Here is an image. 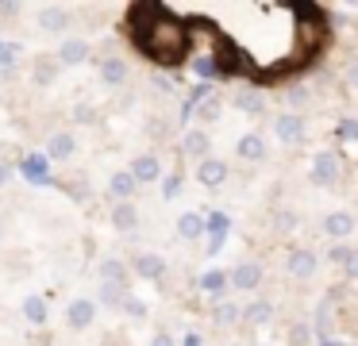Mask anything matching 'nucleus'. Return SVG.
Here are the masks:
<instances>
[{
  "label": "nucleus",
  "instance_id": "nucleus-1",
  "mask_svg": "<svg viewBox=\"0 0 358 346\" xmlns=\"http://www.w3.org/2000/svg\"><path fill=\"white\" fill-rule=\"evenodd\" d=\"M139 20H147V27H135V43L143 46L150 62H181L189 54V31L185 23H178L170 15V8H135Z\"/></svg>",
  "mask_w": 358,
  "mask_h": 346
},
{
  "label": "nucleus",
  "instance_id": "nucleus-2",
  "mask_svg": "<svg viewBox=\"0 0 358 346\" xmlns=\"http://www.w3.org/2000/svg\"><path fill=\"white\" fill-rule=\"evenodd\" d=\"M343 177V158L335 150H320L312 158V181L316 185H335Z\"/></svg>",
  "mask_w": 358,
  "mask_h": 346
},
{
  "label": "nucleus",
  "instance_id": "nucleus-3",
  "mask_svg": "<svg viewBox=\"0 0 358 346\" xmlns=\"http://www.w3.org/2000/svg\"><path fill=\"white\" fill-rule=\"evenodd\" d=\"M316 266H320L316 250H304V246H296V250H289V258H285V273H289V277H296V281H304V277H312V273H316Z\"/></svg>",
  "mask_w": 358,
  "mask_h": 346
},
{
  "label": "nucleus",
  "instance_id": "nucleus-4",
  "mask_svg": "<svg viewBox=\"0 0 358 346\" xmlns=\"http://www.w3.org/2000/svg\"><path fill=\"white\" fill-rule=\"evenodd\" d=\"M273 135H278L285 146H296L304 138V120L296 112H281L278 120H273Z\"/></svg>",
  "mask_w": 358,
  "mask_h": 346
},
{
  "label": "nucleus",
  "instance_id": "nucleus-5",
  "mask_svg": "<svg viewBox=\"0 0 358 346\" xmlns=\"http://www.w3.org/2000/svg\"><path fill=\"white\" fill-rule=\"evenodd\" d=\"M158 173H162V161H158L155 154H139V158H131V169H127V177H131L135 185L158 181Z\"/></svg>",
  "mask_w": 358,
  "mask_h": 346
},
{
  "label": "nucleus",
  "instance_id": "nucleus-6",
  "mask_svg": "<svg viewBox=\"0 0 358 346\" xmlns=\"http://www.w3.org/2000/svg\"><path fill=\"white\" fill-rule=\"evenodd\" d=\"M196 181H201L204 189H220V185L227 181V161H220V158H204L201 166H196Z\"/></svg>",
  "mask_w": 358,
  "mask_h": 346
},
{
  "label": "nucleus",
  "instance_id": "nucleus-7",
  "mask_svg": "<svg viewBox=\"0 0 358 346\" xmlns=\"http://www.w3.org/2000/svg\"><path fill=\"white\" fill-rule=\"evenodd\" d=\"M93 315H96L93 300H73V304H66V323H70L73 331H85L89 323H93Z\"/></svg>",
  "mask_w": 358,
  "mask_h": 346
},
{
  "label": "nucleus",
  "instance_id": "nucleus-8",
  "mask_svg": "<svg viewBox=\"0 0 358 346\" xmlns=\"http://www.w3.org/2000/svg\"><path fill=\"white\" fill-rule=\"evenodd\" d=\"M127 77H131V69H127V62L124 58H116V54H108V58H101V81L104 85H124Z\"/></svg>",
  "mask_w": 358,
  "mask_h": 346
},
{
  "label": "nucleus",
  "instance_id": "nucleus-9",
  "mask_svg": "<svg viewBox=\"0 0 358 346\" xmlns=\"http://www.w3.org/2000/svg\"><path fill=\"white\" fill-rule=\"evenodd\" d=\"M227 281H231L235 289H243V292H255L258 284H262V266H255V261H243V266L235 269Z\"/></svg>",
  "mask_w": 358,
  "mask_h": 346
},
{
  "label": "nucleus",
  "instance_id": "nucleus-10",
  "mask_svg": "<svg viewBox=\"0 0 358 346\" xmlns=\"http://www.w3.org/2000/svg\"><path fill=\"white\" fill-rule=\"evenodd\" d=\"M112 227L124 231V235H131V231L139 227V212H135L131 200H120V204L112 208Z\"/></svg>",
  "mask_w": 358,
  "mask_h": 346
},
{
  "label": "nucleus",
  "instance_id": "nucleus-11",
  "mask_svg": "<svg viewBox=\"0 0 358 346\" xmlns=\"http://www.w3.org/2000/svg\"><path fill=\"white\" fill-rule=\"evenodd\" d=\"M39 27L50 31V35H62L70 27V12L66 8H39Z\"/></svg>",
  "mask_w": 358,
  "mask_h": 346
},
{
  "label": "nucleus",
  "instance_id": "nucleus-12",
  "mask_svg": "<svg viewBox=\"0 0 358 346\" xmlns=\"http://www.w3.org/2000/svg\"><path fill=\"white\" fill-rule=\"evenodd\" d=\"M135 273H139V277H147V281H158V277L166 273V261L158 258V254L143 250V254H135Z\"/></svg>",
  "mask_w": 358,
  "mask_h": 346
},
{
  "label": "nucleus",
  "instance_id": "nucleus-13",
  "mask_svg": "<svg viewBox=\"0 0 358 346\" xmlns=\"http://www.w3.org/2000/svg\"><path fill=\"white\" fill-rule=\"evenodd\" d=\"M239 319H247V323H255V327H262V323L273 319V304L258 296V300H250L247 308H239Z\"/></svg>",
  "mask_w": 358,
  "mask_h": 346
},
{
  "label": "nucleus",
  "instance_id": "nucleus-14",
  "mask_svg": "<svg viewBox=\"0 0 358 346\" xmlns=\"http://www.w3.org/2000/svg\"><path fill=\"white\" fill-rule=\"evenodd\" d=\"M85 58H89L85 38H66L62 50H58V62H62V66H78V62H85Z\"/></svg>",
  "mask_w": 358,
  "mask_h": 346
},
{
  "label": "nucleus",
  "instance_id": "nucleus-15",
  "mask_svg": "<svg viewBox=\"0 0 358 346\" xmlns=\"http://www.w3.org/2000/svg\"><path fill=\"white\" fill-rule=\"evenodd\" d=\"M324 231H327L331 238H347L350 231H355V215H350V212H331V215L324 219Z\"/></svg>",
  "mask_w": 358,
  "mask_h": 346
},
{
  "label": "nucleus",
  "instance_id": "nucleus-16",
  "mask_svg": "<svg viewBox=\"0 0 358 346\" xmlns=\"http://www.w3.org/2000/svg\"><path fill=\"white\" fill-rule=\"evenodd\" d=\"M96 273H101V284H127V266L120 258H104Z\"/></svg>",
  "mask_w": 358,
  "mask_h": 346
},
{
  "label": "nucleus",
  "instance_id": "nucleus-17",
  "mask_svg": "<svg viewBox=\"0 0 358 346\" xmlns=\"http://www.w3.org/2000/svg\"><path fill=\"white\" fill-rule=\"evenodd\" d=\"M235 108H239V112H247V115H262L266 112V96L258 89H243L239 96H235Z\"/></svg>",
  "mask_w": 358,
  "mask_h": 346
},
{
  "label": "nucleus",
  "instance_id": "nucleus-18",
  "mask_svg": "<svg viewBox=\"0 0 358 346\" xmlns=\"http://www.w3.org/2000/svg\"><path fill=\"white\" fill-rule=\"evenodd\" d=\"M239 158L243 161H262L266 158V138L262 135H243L239 138Z\"/></svg>",
  "mask_w": 358,
  "mask_h": 346
},
{
  "label": "nucleus",
  "instance_id": "nucleus-19",
  "mask_svg": "<svg viewBox=\"0 0 358 346\" xmlns=\"http://www.w3.org/2000/svg\"><path fill=\"white\" fill-rule=\"evenodd\" d=\"M73 150H78V143H73V135H66V131H62V135H55V138L47 143V154H50L55 161H66Z\"/></svg>",
  "mask_w": 358,
  "mask_h": 346
},
{
  "label": "nucleus",
  "instance_id": "nucleus-20",
  "mask_svg": "<svg viewBox=\"0 0 358 346\" xmlns=\"http://www.w3.org/2000/svg\"><path fill=\"white\" fill-rule=\"evenodd\" d=\"M208 146H212V138L208 135H204V131H189V135H185V154H189V158H208Z\"/></svg>",
  "mask_w": 358,
  "mask_h": 346
},
{
  "label": "nucleus",
  "instance_id": "nucleus-21",
  "mask_svg": "<svg viewBox=\"0 0 358 346\" xmlns=\"http://www.w3.org/2000/svg\"><path fill=\"white\" fill-rule=\"evenodd\" d=\"M331 258L343 266V273H347V277H358V246H335Z\"/></svg>",
  "mask_w": 358,
  "mask_h": 346
},
{
  "label": "nucleus",
  "instance_id": "nucleus-22",
  "mask_svg": "<svg viewBox=\"0 0 358 346\" xmlns=\"http://www.w3.org/2000/svg\"><path fill=\"white\" fill-rule=\"evenodd\" d=\"M201 231H204V219H201L196 212H185V215L178 219V235L185 238V243H189V238H201Z\"/></svg>",
  "mask_w": 358,
  "mask_h": 346
},
{
  "label": "nucleus",
  "instance_id": "nucleus-23",
  "mask_svg": "<svg viewBox=\"0 0 358 346\" xmlns=\"http://www.w3.org/2000/svg\"><path fill=\"white\" fill-rule=\"evenodd\" d=\"M127 296V284H101V304L104 308H120Z\"/></svg>",
  "mask_w": 358,
  "mask_h": 346
},
{
  "label": "nucleus",
  "instance_id": "nucleus-24",
  "mask_svg": "<svg viewBox=\"0 0 358 346\" xmlns=\"http://www.w3.org/2000/svg\"><path fill=\"white\" fill-rule=\"evenodd\" d=\"M108 192H112V196H120V200H127V196L135 192V181L127 177V169H124V173H116V177L108 181Z\"/></svg>",
  "mask_w": 358,
  "mask_h": 346
},
{
  "label": "nucleus",
  "instance_id": "nucleus-25",
  "mask_svg": "<svg viewBox=\"0 0 358 346\" xmlns=\"http://www.w3.org/2000/svg\"><path fill=\"white\" fill-rule=\"evenodd\" d=\"M212 319H216V323H235V319H239V304H231V300H216Z\"/></svg>",
  "mask_w": 358,
  "mask_h": 346
},
{
  "label": "nucleus",
  "instance_id": "nucleus-26",
  "mask_svg": "<svg viewBox=\"0 0 358 346\" xmlns=\"http://www.w3.org/2000/svg\"><path fill=\"white\" fill-rule=\"evenodd\" d=\"M55 77H58V62L55 58H39V62H35V81H39V85H50Z\"/></svg>",
  "mask_w": 358,
  "mask_h": 346
},
{
  "label": "nucleus",
  "instance_id": "nucleus-27",
  "mask_svg": "<svg viewBox=\"0 0 358 346\" xmlns=\"http://www.w3.org/2000/svg\"><path fill=\"white\" fill-rule=\"evenodd\" d=\"M227 284V273L224 269H208V273L201 277V289H208V292H220Z\"/></svg>",
  "mask_w": 358,
  "mask_h": 346
},
{
  "label": "nucleus",
  "instance_id": "nucleus-28",
  "mask_svg": "<svg viewBox=\"0 0 358 346\" xmlns=\"http://www.w3.org/2000/svg\"><path fill=\"white\" fill-rule=\"evenodd\" d=\"M24 315H27L31 323H43V319H47V304H43L39 296H27V304H24Z\"/></svg>",
  "mask_w": 358,
  "mask_h": 346
},
{
  "label": "nucleus",
  "instance_id": "nucleus-29",
  "mask_svg": "<svg viewBox=\"0 0 358 346\" xmlns=\"http://www.w3.org/2000/svg\"><path fill=\"white\" fill-rule=\"evenodd\" d=\"M285 104H293V108L308 104V89H304V85H289V89H285Z\"/></svg>",
  "mask_w": 358,
  "mask_h": 346
},
{
  "label": "nucleus",
  "instance_id": "nucleus-30",
  "mask_svg": "<svg viewBox=\"0 0 358 346\" xmlns=\"http://www.w3.org/2000/svg\"><path fill=\"white\" fill-rule=\"evenodd\" d=\"M289 346H308V327H304V323H293V331H289Z\"/></svg>",
  "mask_w": 358,
  "mask_h": 346
},
{
  "label": "nucleus",
  "instance_id": "nucleus-31",
  "mask_svg": "<svg viewBox=\"0 0 358 346\" xmlns=\"http://www.w3.org/2000/svg\"><path fill=\"white\" fill-rule=\"evenodd\" d=\"M124 312H127V315H135V319H143V315H147V308H143V300L124 296Z\"/></svg>",
  "mask_w": 358,
  "mask_h": 346
},
{
  "label": "nucleus",
  "instance_id": "nucleus-32",
  "mask_svg": "<svg viewBox=\"0 0 358 346\" xmlns=\"http://www.w3.org/2000/svg\"><path fill=\"white\" fill-rule=\"evenodd\" d=\"M296 227V215L293 212H278V231H293Z\"/></svg>",
  "mask_w": 358,
  "mask_h": 346
},
{
  "label": "nucleus",
  "instance_id": "nucleus-33",
  "mask_svg": "<svg viewBox=\"0 0 358 346\" xmlns=\"http://www.w3.org/2000/svg\"><path fill=\"white\" fill-rule=\"evenodd\" d=\"M339 135L343 138H358V120H343L339 123Z\"/></svg>",
  "mask_w": 358,
  "mask_h": 346
},
{
  "label": "nucleus",
  "instance_id": "nucleus-34",
  "mask_svg": "<svg viewBox=\"0 0 358 346\" xmlns=\"http://www.w3.org/2000/svg\"><path fill=\"white\" fill-rule=\"evenodd\" d=\"M347 81H350V85H355V89H358V54H355V58L347 62Z\"/></svg>",
  "mask_w": 358,
  "mask_h": 346
},
{
  "label": "nucleus",
  "instance_id": "nucleus-35",
  "mask_svg": "<svg viewBox=\"0 0 358 346\" xmlns=\"http://www.w3.org/2000/svg\"><path fill=\"white\" fill-rule=\"evenodd\" d=\"M150 346H173V338H170V335H162V331H158V335L150 338Z\"/></svg>",
  "mask_w": 358,
  "mask_h": 346
},
{
  "label": "nucleus",
  "instance_id": "nucleus-36",
  "mask_svg": "<svg viewBox=\"0 0 358 346\" xmlns=\"http://www.w3.org/2000/svg\"><path fill=\"white\" fill-rule=\"evenodd\" d=\"M212 115H216V104H204V108H201V120L212 123Z\"/></svg>",
  "mask_w": 358,
  "mask_h": 346
},
{
  "label": "nucleus",
  "instance_id": "nucleus-37",
  "mask_svg": "<svg viewBox=\"0 0 358 346\" xmlns=\"http://www.w3.org/2000/svg\"><path fill=\"white\" fill-rule=\"evenodd\" d=\"M181 346H204V343H201V335H196V331H189L185 343H181Z\"/></svg>",
  "mask_w": 358,
  "mask_h": 346
},
{
  "label": "nucleus",
  "instance_id": "nucleus-38",
  "mask_svg": "<svg viewBox=\"0 0 358 346\" xmlns=\"http://www.w3.org/2000/svg\"><path fill=\"white\" fill-rule=\"evenodd\" d=\"M4 177H8V169H4V166H0V185H4Z\"/></svg>",
  "mask_w": 358,
  "mask_h": 346
}]
</instances>
